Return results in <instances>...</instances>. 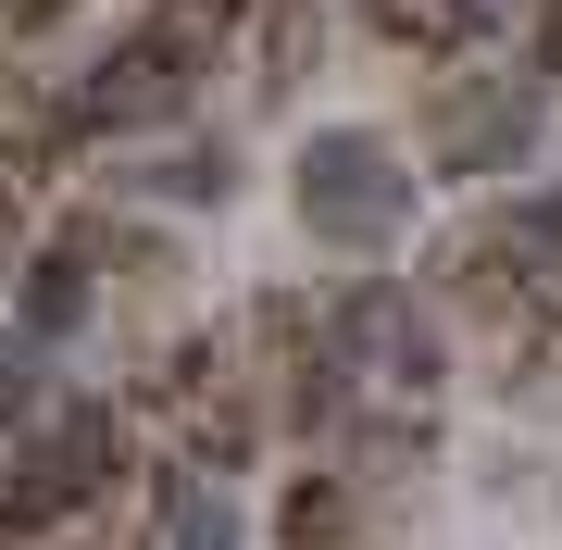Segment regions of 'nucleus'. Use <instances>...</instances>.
Masks as SVG:
<instances>
[{"instance_id":"1","label":"nucleus","mask_w":562,"mask_h":550,"mask_svg":"<svg viewBox=\"0 0 562 550\" xmlns=\"http://www.w3.org/2000/svg\"><path fill=\"white\" fill-rule=\"evenodd\" d=\"M125 475V413L113 401H38V426H13L0 463V538H38L63 513H88Z\"/></svg>"},{"instance_id":"2","label":"nucleus","mask_w":562,"mask_h":550,"mask_svg":"<svg viewBox=\"0 0 562 550\" xmlns=\"http://www.w3.org/2000/svg\"><path fill=\"white\" fill-rule=\"evenodd\" d=\"M288 201H301V238L325 250H387L413 225V164L375 125H313L301 164H288Z\"/></svg>"},{"instance_id":"3","label":"nucleus","mask_w":562,"mask_h":550,"mask_svg":"<svg viewBox=\"0 0 562 550\" xmlns=\"http://www.w3.org/2000/svg\"><path fill=\"white\" fill-rule=\"evenodd\" d=\"M325 350H338V375H375V388H401V401H425L438 388V326L413 313V288H387V276H350L338 301H325Z\"/></svg>"},{"instance_id":"4","label":"nucleus","mask_w":562,"mask_h":550,"mask_svg":"<svg viewBox=\"0 0 562 550\" xmlns=\"http://www.w3.org/2000/svg\"><path fill=\"white\" fill-rule=\"evenodd\" d=\"M525 150H538V76H462L438 113H425V164L438 176H513Z\"/></svg>"},{"instance_id":"5","label":"nucleus","mask_w":562,"mask_h":550,"mask_svg":"<svg viewBox=\"0 0 562 550\" xmlns=\"http://www.w3.org/2000/svg\"><path fill=\"white\" fill-rule=\"evenodd\" d=\"M88 326V250H38V263L13 276V338L25 350H63Z\"/></svg>"},{"instance_id":"6","label":"nucleus","mask_w":562,"mask_h":550,"mask_svg":"<svg viewBox=\"0 0 562 550\" xmlns=\"http://www.w3.org/2000/svg\"><path fill=\"white\" fill-rule=\"evenodd\" d=\"M162 550H238V501H225L201 463L162 475Z\"/></svg>"},{"instance_id":"7","label":"nucleus","mask_w":562,"mask_h":550,"mask_svg":"<svg viewBox=\"0 0 562 550\" xmlns=\"http://www.w3.org/2000/svg\"><path fill=\"white\" fill-rule=\"evenodd\" d=\"M150 188H162L176 213H225V201H238V150H225V138H176V150L150 164Z\"/></svg>"},{"instance_id":"8","label":"nucleus","mask_w":562,"mask_h":550,"mask_svg":"<svg viewBox=\"0 0 562 550\" xmlns=\"http://www.w3.org/2000/svg\"><path fill=\"white\" fill-rule=\"evenodd\" d=\"M350 538V489L338 475H301V489H288V550H338Z\"/></svg>"},{"instance_id":"9","label":"nucleus","mask_w":562,"mask_h":550,"mask_svg":"<svg viewBox=\"0 0 562 550\" xmlns=\"http://www.w3.org/2000/svg\"><path fill=\"white\" fill-rule=\"evenodd\" d=\"M38 401H50V388H38V350H25V338H0V438H13V426H38Z\"/></svg>"},{"instance_id":"10","label":"nucleus","mask_w":562,"mask_h":550,"mask_svg":"<svg viewBox=\"0 0 562 550\" xmlns=\"http://www.w3.org/2000/svg\"><path fill=\"white\" fill-rule=\"evenodd\" d=\"M513 250H525V263H562V188L513 201Z\"/></svg>"},{"instance_id":"11","label":"nucleus","mask_w":562,"mask_h":550,"mask_svg":"<svg viewBox=\"0 0 562 550\" xmlns=\"http://www.w3.org/2000/svg\"><path fill=\"white\" fill-rule=\"evenodd\" d=\"M76 0H0V38H25V25H63Z\"/></svg>"},{"instance_id":"12","label":"nucleus","mask_w":562,"mask_h":550,"mask_svg":"<svg viewBox=\"0 0 562 550\" xmlns=\"http://www.w3.org/2000/svg\"><path fill=\"white\" fill-rule=\"evenodd\" d=\"M13 225H25V213H13V176H0V276H13Z\"/></svg>"},{"instance_id":"13","label":"nucleus","mask_w":562,"mask_h":550,"mask_svg":"<svg viewBox=\"0 0 562 550\" xmlns=\"http://www.w3.org/2000/svg\"><path fill=\"white\" fill-rule=\"evenodd\" d=\"M538 63H550V76H562V0H550V25H538Z\"/></svg>"}]
</instances>
